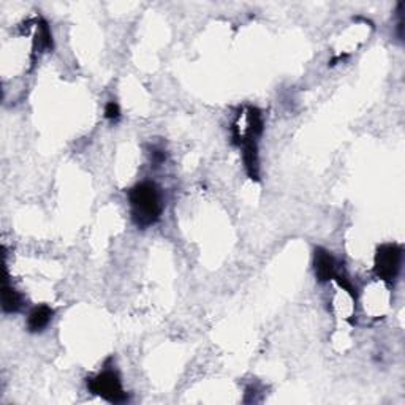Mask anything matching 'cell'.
<instances>
[{"label":"cell","instance_id":"cell-1","mask_svg":"<svg viewBox=\"0 0 405 405\" xmlns=\"http://www.w3.org/2000/svg\"><path fill=\"white\" fill-rule=\"evenodd\" d=\"M132 220L138 228L156 225L163 213L162 192L157 184L144 181L133 185L129 192Z\"/></svg>","mask_w":405,"mask_h":405},{"label":"cell","instance_id":"cell-2","mask_svg":"<svg viewBox=\"0 0 405 405\" xmlns=\"http://www.w3.org/2000/svg\"><path fill=\"white\" fill-rule=\"evenodd\" d=\"M88 390L92 395L99 396L111 404L127 402V392L124 391L121 377L116 370L106 369L104 372L97 374L95 377L88 379Z\"/></svg>","mask_w":405,"mask_h":405},{"label":"cell","instance_id":"cell-3","mask_svg":"<svg viewBox=\"0 0 405 405\" xmlns=\"http://www.w3.org/2000/svg\"><path fill=\"white\" fill-rule=\"evenodd\" d=\"M404 250L399 244H383L375 252V276L386 283H395L402 267Z\"/></svg>","mask_w":405,"mask_h":405},{"label":"cell","instance_id":"cell-4","mask_svg":"<svg viewBox=\"0 0 405 405\" xmlns=\"http://www.w3.org/2000/svg\"><path fill=\"white\" fill-rule=\"evenodd\" d=\"M313 270H315L318 282L324 283L334 279L338 274V263H336L333 254L323 247H317L315 255H313Z\"/></svg>","mask_w":405,"mask_h":405},{"label":"cell","instance_id":"cell-5","mask_svg":"<svg viewBox=\"0 0 405 405\" xmlns=\"http://www.w3.org/2000/svg\"><path fill=\"white\" fill-rule=\"evenodd\" d=\"M54 311L49 306L33 307L27 317V328L31 333H42L48 328V324L53 320Z\"/></svg>","mask_w":405,"mask_h":405},{"label":"cell","instance_id":"cell-6","mask_svg":"<svg viewBox=\"0 0 405 405\" xmlns=\"http://www.w3.org/2000/svg\"><path fill=\"white\" fill-rule=\"evenodd\" d=\"M24 306V301H22V296L8 283L7 279L3 282L2 288V309L5 313H16L22 309Z\"/></svg>","mask_w":405,"mask_h":405},{"label":"cell","instance_id":"cell-7","mask_svg":"<svg viewBox=\"0 0 405 405\" xmlns=\"http://www.w3.org/2000/svg\"><path fill=\"white\" fill-rule=\"evenodd\" d=\"M53 33H51V28L48 26V22L44 19L38 21L37 27V35H35V43H33V56L37 53H43V51L53 49Z\"/></svg>","mask_w":405,"mask_h":405},{"label":"cell","instance_id":"cell-8","mask_svg":"<svg viewBox=\"0 0 405 405\" xmlns=\"http://www.w3.org/2000/svg\"><path fill=\"white\" fill-rule=\"evenodd\" d=\"M105 117L110 119V121H117L121 117V108L116 104V101H110L105 106Z\"/></svg>","mask_w":405,"mask_h":405}]
</instances>
